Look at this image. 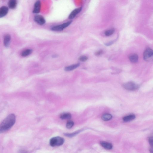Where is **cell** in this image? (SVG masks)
Masks as SVG:
<instances>
[{
  "mask_svg": "<svg viewBox=\"0 0 153 153\" xmlns=\"http://www.w3.org/2000/svg\"><path fill=\"white\" fill-rule=\"evenodd\" d=\"M16 116L14 114H9L1 123L0 126L1 133L6 132L13 126L16 122Z\"/></svg>",
  "mask_w": 153,
  "mask_h": 153,
  "instance_id": "1",
  "label": "cell"
},
{
  "mask_svg": "<svg viewBox=\"0 0 153 153\" xmlns=\"http://www.w3.org/2000/svg\"><path fill=\"white\" fill-rule=\"evenodd\" d=\"M64 140L63 138L59 136L54 137L50 140V144L52 147L62 145L64 143Z\"/></svg>",
  "mask_w": 153,
  "mask_h": 153,
  "instance_id": "2",
  "label": "cell"
},
{
  "mask_svg": "<svg viewBox=\"0 0 153 153\" xmlns=\"http://www.w3.org/2000/svg\"><path fill=\"white\" fill-rule=\"evenodd\" d=\"M144 58L147 61H153V50L150 48H148L145 50L144 53Z\"/></svg>",
  "mask_w": 153,
  "mask_h": 153,
  "instance_id": "3",
  "label": "cell"
},
{
  "mask_svg": "<svg viewBox=\"0 0 153 153\" xmlns=\"http://www.w3.org/2000/svg\"><path fill=\"white\" fill-rule=\"evenodd\" d=\"M72 21H68L67 22L63 24L54 26L51 28V29L52 31H62L63 29L70 26L72 23Z\"/></svg>",
  "mask_w": 153,
  "mask_h": 153,
  "instance_id": "4",
  "label": "cell"
},
{
  "mask_svg": "<svg viewBox=\"0 0 153 153\" xmlns=\"http://www.w3.org/2000/svg\"><path fill=\"white\" fill-rule=\"evenodd\" d=\"M123 86L125 89L130 91L137 90L139 87V85L132 82H130L125 83L123 84Z\"/></svg>",
  "mask_w": 153,
  "mask_h": 153,
  "instance_id": "5",
  "label": "cell"
},
{
  "mask_svg": "<svg viewBox=\"0 0 153 153\" xmlns=\"http://www.w3.org/2000/svg\"><path fill=\"white\" fill-rule=\"evenodd\" d=\"M34 20L36 23L40 25L44 24L46 22V20L42 16L39 15L35 16Z\"/></svg>",
  "mask_w": 153,
  "mask_h": 153,
  "instance_id": "6",
  "label": "cell"
},
{
  "mask_svg": "<svg viewBox=\"0 0 153 153\" xmlns=\"http://www.w3.org/2000/svg\"><path fill=\"white\" fill-rule=\"evenodd\" d=\"M41 7V3L39 1H37L35 3L33 12L35 13H38L40 12Z\"/></svg>",
  "mask_w": 153,
  "mask_h": 153,
  "instance_id": "7",
  "label": "cell"
},
{
  "mask_svg": "<svg viewBox=\"0 0 153 153\" xmlns=\"http://www.w3.org/2000/svg\"><path fill=\"white\" fill-rule=\"evenodd\" d=\"M82 9V7H80L75 9L72 11L69 17L70 19H72L75 17L77 15L80 13Z\"/></svg>",
  "mask_w": 153,
  "mask_h": 153,
  "instance_id": "8",
  "label": "cell"
},
{
  "mask_svg": "<svg viewBox=\"0 0 153 153\" xmlns=\"http://www.w3.org/2000/svg\"><path fill=\"white\" fill-rule=\"evenodd\" d=\"M9 9L6 6L2 7L0 9V18L3 17L8 14Z\"/></svg>",
  "mask_w": 153,
  "mask_h": 153,
  "instance_id": "9",
  "label": "cell"
},
{
  "mask_svg": "<svg viewBox=\"0 0 153 153\" xmlns=\"http://www.w3.org/2000/svg\"><path fill=\"white\" fill-rule=\"evenodd\" d=\"M11 40V36L9 34L4 35V44L5 47H7L10 45Z\"/></svg>",
  "mask_w": 153,
  "mask_h": 153,
  "instance_id": "10",
  "label": "cell"
},
{
  "mask_svg": "<svg viewBox=\"0 0 153 153\" xmlns=\"http://www.w3.org/2000/svg\"><path fill=\"white\" fill-rule=\"evenodd\" d=\"M100 144L102 147L108 150H110L113 148V145L111 144L106 141H101Z\"/></svg>",
  "mask_w": 153,
  "mask_h": 153,
  "instance_id": "11",
  "label": "cell"
},
{
  "mask_svg": "<svg viewBox=\"0 0 153 153\" xmlns=\"http://www.w3.org/2000/svg\"><path fill=\"white\" fill-rule=\"evenodd\" d=\"M129 59L130 61L132 63H136L139 59V57L136 54H131L129 57Z\"/></svg>",
  "mask_w": 153,
  "mask_h": 153,
  "instance_id": "12",
  "label": "cell"
},
{
  "mask_svg": "<svg viewBox=\"0 0 153 153\" xmlns=\"http://www.w3.org/2000/svg\"><path fill=\"white\" fill-rule=\"evenodd\" d=\"M136 116L134 114H131L124 117L123 118V120L124 122H129L134 120Z\"/></svg>",
  "mask_w": 153,
  "mask_h": 153,
  "instance_id": "13",
  "label": "cell"
},
{
  "mask_svg": "<svg viewBox=\"0 0 153 153\" xmlns=\"http://www.w3.org/2000/svg\"><path fill=\"white\" fill-rule=\"evenodd\" d=\"M17 4V3L16 0H11L9 2V7L11 9H14L15 8Z\"/></svg>",
  "mask_w": 153,
  "mask_h": 153,
  "instance_id": "14",
  "label": "cell"
},
{
  "mask_svg": "<svg viewBox=\"0 0 153 153\" xmlns=\"http://www.w3.org/2000/svg\"><path fill=\"white\" fill-rule=\"evenodd\" d=\"M80 65V64L79 63L78 64L73 65L70 66H67L65 68V70L66 71H72V70H73L74 69L78 67Z\"/></svg>",
  "mask_w": 153,
  "mask_h": 153,
  "instance_id": "15",
  "label": "cell"
},
{
  "mask_svg": "<svg viewBox=\"0 0 153 153\" xmlns=\"http://www.w3.org/2000/svg\"><path fill=\"white\" fill-rule=\"evenodd\" d=\"M32 50L31 49H27L23 51L21 53V56L23 57H26L30 55L32 52Z\"/></svg>",
  "mask_w": 153,
  "mask_h": 153,
  "instance_id": "16",
  "label": "cell"
},
{
  "mask_svg": "<svg viewBox=\"0 0 153 153\" xmlns=\"http://www.w3.org/2000/svg\"><path fill=\"white\" fill-rule=\"evenodd\" d=\"M112 118V115L109 114H104L102 117V119L105 121H109Z\"/></svg>",
  "mask_w": 153,
  "mask_h": 153,
  "instance_id": "17",
  "label": "cell"
},
{
  "mask_svg": "<svg viewBox=\"0 0 153 153\" xmlns=\"http://www.w3.org/2000/svg\"><path fill=\"white\" fill-rule=\"evenodd\" d=\"M71 117V114L69 113H64V114H62L60 117L63 120L70 119Z\"/></svg>",
  "mask_w": 153,
  "mask_h": 153,
  "instance_id": "18",
  "label": "cell"
},
{
  "mask_svg": "<svg viewBox=\"0 0 153 153\" xmlns=\"http://www.w3.org/2000/svg\"><path fill=\"white\" fill-rule=\"evenodd\" d=\"M114 30L112 29L106 31L105 32V34L106 36H109L111 35L114 33Z\"/></svg>",
  "mask_w": 153,
  "mask_h": 153,
  "instance_id": "19",
  "label": "cell"
},
{
  "mask_svg": "<svg viewBox=\"0 0 153 153\" xmlns=\"http://www.w3.org/2000/svg\"><path fill=\"white\" fill-rule=\"evenodd\" d=\"M80 132V131H78L77 132H75L72 133L65 134L64 135L65 136H66L71 137L74 136H76V135L78 134Z\"/></svg>",
  "mask_w": 153,
  "mask_h": 153,
  "instance_id": "20",
  "label": "cell"
},
{
  "mask_svg": "<svg viewBox=\"0 0 153 153\" xmlns=\"http://www.w3.org/2000/svg\"><path fill=\"white\" fill-rule=\"evenodd\" d=\"M74 125V123L72 121H69L67 123L66 127L68 129H70L71 128L73 127Z\"/></svg>",
  "mask_w": 153,
  "mask_h": 153,
  "instance_id": "21",
  "label": "cell"
},
{
  "mask_svg": "<svg viewBox=\"0 0 153 153\" xmlns=\"http://www.w3.org/2000/svg\"><path fill=\"white\" fill-rule=\"evenodd\" d=\"M88 57L85 56H82L79 58V60L82 62H85L88 60Z\"/></svg>",
  "mask_w": 153,
  "mask_h": 153,
  "instance_id": "22",
  "label": "cell"
},
{
  "mask_svg": "<svg viewBox=\"0 0 153 153\" xmlns=\"http://www.w3.org/2000/svg\"><path fill=\"white\" fill-rule=\"evenodd\" d=\"M148 141L150 147H153V137H151L149 138Z\"/></svg>",
  "mask_w": 153,
  "mask_h": 153,
  "instance_id": "23",
  "label": "cell"
},
{
  "mask_svg": "<svg viewBox=\"0 0 153 153\" xmlns=\"http://www.w3.org/2000/svg\"><path fill=\"white\" fill-rule=\"evenodd\" d=\"M103 52L102 51H98L96 53V55H100L102 54Z\"/></svg>",
  "mask_w": 153,
  "mask_h": 153,
  "instance_id": "24",
  "label": "cell"
},
{
  "mask_svg": "<svg viewBox=\"0 0 153 153\" xmlns=\"http://www.w3.org/2000/svg\"><path fill=\"white\" fill-rule=\"evenodd\" d=\"M149 151L150 153H153V147H150L149 149Z\"/></svg>",
  "mask_w": 153,
  "mask_h": 153,
  "instance_id": "25",
  "label": "cell"
}]
</instances>
